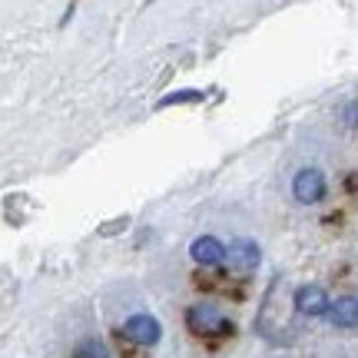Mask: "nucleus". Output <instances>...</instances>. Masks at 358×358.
<instances>
[{"instance_id": "f257e3e1", "label": "nucleus", "mask_w": 358, "mask_h": 358, "mask_svg": "<svg viewBox=\"0 0 358 358\" xmlns=\"http://www.w3.org/2000/svg\"><path fill=\"white\" fill-rule=\"evenodd\" d=\"M186 325H189V332L203 335V338H209V335L232 332V325L226 322V315H222V312H216L213 306H192L189 312H186Z\"/></svg>"}, {"instance_id": "f03ea898", "label": "nucleus", "mask_w": 358, "mask_h": 358, "mask_svg": "<svg viewBox=\"0 0 358 358\" xmlns=\"http://www.w3.org/2000/svg\"><path fill=\"white\" fill-rule=\"evenodd\" d=\"M292 196H295V203H302V206L319 203L322 196H325V176H322V169H315V166L299 169L292 179Z\"/></svg>"}, {"instance_id": "7ed1b4c3", "label": "nucleus", "mask_w": 358, "mask_h": 358, "mask_svg": "<svg viewBox=\"0 0 358 358\" xmlns=\"http://www.w3.org/2000/svg\"><path fill=\"white\" fill-rule=\"evenodd\" d=\"M123 332H127V338L133 342V345H156L159 338H163V325L153 319V315H129L127 322H123Z\"/></svg>"}, {"instance_id": "20e7f679", "label": "nucleus", "mask_w": 358, "mask_h": 358, "mask_svg": "<svg viewBox=\"0 0 358 358\" xmlns=\"http://www.w3.org/2000/svg\"><path fill=\"white\" fill-rule=\"evenodd\" d=\"M329 295L322 285H299L295 289V312L299 315H308V319H315V315H329Z\"/></svg>"}, {"instance_id": "39448f33", "label": "nucleus", "mask_w": 358, "mask_h": 358, "mask_svg": "<svg viewBox=\"0 0 358 358\" xmlns=\"http://www.w3.org/2000/svg\"><path fill=\"white\" fill-rule=\"evenodd\" d=\"M226 266H229V272H239V275L252 272V268L259 266V245L252 243V239H236V243H229V249H226Z\"/></svg>"}, {"instance_id": "423d86ee", "label": "nucleus", "mask_w": 358, "mask_h": 358, "mask_svg": "<svg viewBox=\"0 0 358 358\" xmlns=\"http://www.w3.org/2000/svg\"><path fill=\"white\" fill-rule=\"evenodd\" d=\"M189 256L196 266H219V262H226V245L216 236H199V239H192Z\"/></svg>"}, {"instance_id": "0eeeda50", "label": "nucleus", "mask_w": 358, "mask_h": 358, "mask_svg": "<svg viewBox=\"0 0 358 358\" xmlns=\"http://www.w3.org/2000/svg\"><path fill=\"white\" fill-rule=\"evenodd\" d=\"M329 322L338 329H355L358 325V295H338L329 306Z\"/></svg>"}, {"instance_id": "6e6552de", "label": "nucleus", "mask_w": 358, "mask_h": 358, "mask_svg": "<svg viewBox=\"0 0 358 358\" xmlns=\"http://www.w3.org/2000/svg\"><path fill=\"white\" fill-rule=\"evenodd\" d=\"M73 358H110V348L103 345V338L96 335H87V338H80L77 348H73Z\"/></svg>"}, {"instance_id": "1a4fd4ad", "label": "nucleus", "mask_w": 358, "mask_h": 358, "mask_svg": "<svg viewBox=\"0 0 358 358\" xmlns=\"http://www.w3.org/2000/svg\"><path fill=\"white\" fill-rule=\"evenodd\" d=\"M206 93L203 90H176V93H166L163 100L156 103V110H166V106H186V103H203Z\"/></svg>"}, {"instance_id": "9d476101", "label": "nucleus", "mask_w": 358, "mask_h": 358, "mask_svg": "<svg viewBox=\"0 0 358 358\" xmlns=\"http://www.w3.org/2000/svg\"><path fill=\"white\" fill-rule=\"evenodd\" d=\"M345 116H348V127H358V100H352L345 106Z\"/></svg>"}, {"instance_id": "9b49d317", "label": "nucleus", "mask_w": 358, "mask_h": 358, "mask_svg": "<svg viewBox=\"0 0 358 358\" xmlns=\"http://www.w3.org/2000/svg\"><path fill=\"white\" fill-rule=\"evenodd\" d=\"M113 229H127V219H116L110 226H103V236H113Z\"/></svg>"}]
</instances>
